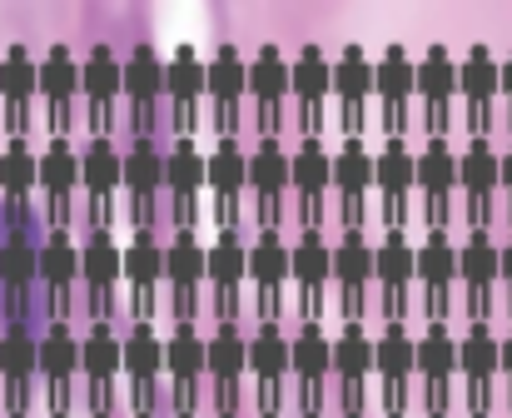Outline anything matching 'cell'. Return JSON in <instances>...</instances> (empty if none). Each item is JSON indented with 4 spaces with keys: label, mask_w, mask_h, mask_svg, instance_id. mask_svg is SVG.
<instances>
[{
    "label": "cell",
    "mask_w": 512,
    "mask_h": 418,
    "mask_svg": "<svg viewBox=\"0 0 512 418\" xmlns=\"http://www.w3.org/2000/svg\"><path fill=\"white\" fill-rule=\"evenodd\" d=\"M334 95L343 105H363L373 95V65H368L363 45H343V55L334 60Z\"/></svg>",
    "instance_id": "bcb514c9"
},
{
    "label": "cell",
    "mask_w": 512,
    "mask_h": 418,
    "mask_svg": "<svg viewBox=\"0 0 512 418\" xmlns=\"http://www.w3.org/2000/svg\"><path fill=\"white\" fill-rule=\"evenodd\" d=\"M304 418H319V414H304Z\"/></svg>",
    "instance_id": "680465c9"
},
{
    "label": "cell",
    "mask_w": 512,
    "mask_h": 418,
    "mask_svg": "<svg viewBox=\"0 0 512 418\" xmlns=\"http://www.w3.org/2000/svg\"><path fill=\"white\" fill-rule=\"evenodd\" d=\"M244 374H249V334L234 319H224V324H214V334L204 344V379L239 384Z\"/></svg>",
    "instance_id": "8992f818"
},
{
    "label": "cell",
    "mask_w": 512,
    "mask_h": 418,
    "mask_svg": "<svg viewBox=\"0 0 512 418\" xmlns=\"http://www.w3.org/2000/svg\"><path fill=\"white\" fill-rule=\"evenodd\" d=\"M125 279H130L140 294H150V289L165 279V244H160L155 234H135V239L125 244Z\"/></svg>",
    "instance_id": "f6af8a7d"
},
{
    "label": "cell",
    "mask_w": 512,
    "mask_h": 418,
    "mask_svg": "<svg viewBox=\"0 0 512 418\" xmlns=\"http://www.w3.org/2000/svg\"><path fill=\"white\" fill-rule=\"evenodd\" d=\"M80 95V60L70 55V45H50L40 60V100L55 110V120H65V105Z\"/></svg>",
    "instance_id": "7c38bea8"
},
{
    "label": "cell",
    "mask_w": 512,
    "mask_h": 418,
    "mask_svg": "<svg viewBox=\"0 0 512 418\" xmlns=\"http://www.w3.org/2000/svg\"><path fill=\"white\" fill-rule=\"evenodd\" d=\"M458 190L468 195V205H493V195L503 190V155L488 145V135H473V145L458 155Z\"/></svg>",
    "instance_id": "277c9868"
},
{
    "label": "cell",
    "mask_w": 512,
    "mask_h": 418,
    "mask_svg": "<svg viewBox=\"0 0 512 418\" xmlns=\"http://www.w3.org/2000/svg\"><path fill=\"white\" fill-rule=\"evenodd\" d=\"M0 379L10 389H25L30 379H40V339L30 329H5L0 334Z\"/></svg>",
    "instance_id": "4dcf8cb0"
},
{
    "label": "cell",
    "mask_w": 512,
    "mask_h": 418,
    "mask_svg": "<svg viewBox=\"0 0 512 418\" xmlns=\"http://www.w3.org/2000/svg\"><path fill=\"white\" fill-rule=\"evenodd\" d=\"M35 279H40V244L10 234V239L0 244V284H5V289H30Z\"/></svg>",
    "instance_id": "c3c4849f"
},
{
    "label": "cell",
    "mask_w": 512,
    "mask_h": 418,
    "mask_svg": "<svg viewBox=\"0 0 512 418\" xmlns=\"http://www.w3.org/2000/svg\"><path fill=\"white\" fill-rule=\"evenodd\" d=\"M120 279H125V249L105 229L100 234H85L80 239V284L90 294H110Z\"/></svg>",
    "instance_id": "9c48e42d"
},
{
    "label": "cell",
    "mask_w": 512,
    "mask_h": 418,
    "mask_svg": "<svg viewBox=\"0 0 512 418\" xmlns=\"http://www.w3.org/2000/svg\"><path fill=\"white\" fill-rule=\"evenodd\" d=\"M160 100H165V60L155 55V45H135L125 60V105L155 110Z\"/></svg>",
    "instance_id": "4fadbf2b"
},
{
    "label": "cell",
    "mask_w": 512,
    "mask_h": 418,
    "mask_svg": "<svg viewBox=\"0 0 512 418\" xmlns=\"http://www.w3.org/2000/svg\"><path fill=\"white\" fill-rule=\"evenodd\" d=\"M125 190H130L140 205L165 190V155H160L150 140H140V145L125 155Z\"/></svg>",
    "instance_id": "7bdbcfd3"
},
{
    "label": "cell",
    "mask_w": 512,
    "mask_h": 418,
    "mask_svg": "<svg viewBox=\"0 0 512 418\" xmlns=\"http://www.w3.org/2000/svg\"><path fill=\"white\" fill-rule=\"evenodd\" d=\"M373 264H378V244H363L358 229L343 244H334V279H339L348 294H358L363 284H373Z\"/></svg>",
    "instance_id": "60d3db41"
},
{
    "label": "cell",
    "mask_w": 512,
    "mask_h": 418,
    "mask_svg": "<svg viewBox=\"0 0 512 418\" xmlns=\"http://www.w3.org/2000/svg\"><path fill=\"white\" fill-rule=\"evenodd\" d=\"M473 418H488V414H473Z\"/></svg>",
    "instance_id": "6125c7cd"
},
{
    "label": "cell",
    "mask_w": 512,
    "mask_h": 418,
    "mask_svg": "<svg viewBox=\"0 0 512 418\" xmlns=\"http://www.w3.org/2000/svg\"><path fill=\"white\" fill-rule=\"evenodd\" d=\"M418 284H428L433 294H448V284H458V244L448 234H428L418 244Z\"/></svg>",
    "instance_id": "8d00e7d4"
},
{
    "label": "cell",
    "mask_w": 512,
    "mask_h": 418,
    "mask_svg": "<svg viewBox=\"0 0 512 418\" xmlns=\"http://www.w3.org/2000/svg\"><path fill=\"white\" fill-rule=\"evenodd\" d=\"M219 418H239V414H219Z\"/></svg>",
    "instance_id": "11a10c76"
},
{
    "label": "cell",
    "mask_w": 512,
    "mask_h": 418,
    "mask_svg": "<svg viewBox=\"0 0 512 418\" xmlns=\"http://www.w3.org/2000/svg\"><path fill=\"white\" fill-rule=\"evenodd\" d=\"M140 418H150V414H140Z\"/></svg>",
    "instance_id": "e7e4bbea"
},
{
    "label": "cell",
    "mask_w": 512,
    "mask_h": 418,
    "mask_svg": "<svg viewBox=\"0 0 512 418\" xmlns=\"http://www.w3.org/2000/svg\"><path fill=\"white\" fill-rule=\"evenodd\" d=\"M433 418H443V414H433Z\"/></svg>",
    "instance_id": "03108f58"
},
{
    "label": "cell",
    "mask_w": 512,
    "mask_h": 418,
    "mask_svg": "<svg viewBox=\"0 0 512 418\" xmlns=\"http://www.w3.org/2000/svg\"><path fill=\"white\" fill-rule=\"evenodd\" d=\"M249 374L259 384H284V374H289V334L279 329V319H264L249 334Z\"/></svg>",
    "instance_id": "2e32d148"
},
{
    "label": "cell",
    "mask_w": 512,
    "mask_h": 418,
    "mask_svg": "<svg viewBox=\"0 0 512 418\" xmlns=\"http://www.w3.org/2000/svg\"><path fill=\"white\" fill-rule=\"evenodd\" d=\"M160 374H165V339L155 334V324H130V334H125V379H135L145 389Z\"/></svg>",
    "instance_id": "484cf974"
},
{
    "label": "cell",
    "mask_w": 512,
    "mask_h": 418,
    "mask_svg": "<svg viewBox=\"0 0 512 418\" xmlns=\"http://www.w3.org/2000/svg\"><path fill=\"white\" fill-rule=\"evenodd\" d=\"M503 284L512 289V239H503Z\"/></svg>",
    "instance_id": "816d5d0a"
},
{
    "label": "cell",
    "mask_w": 512,
    "mask_h": 418,
    "mask_svg": "<svg viewBox=\"0 0 512 418\" xmlns=\"http://www.w3.org/2000/svg\"><path fill=\"white\" fill-rule=\"evenodd\" d=\"M219 110L224 105H239L249 95V60L239 55V45H219L209 55V90H204Z\"/></svg>",
    "instance_id": "ffe728a7"
},
{
    "label": "cell",
    "mask_w": 512,
    "mask_h": 418,
    "mask_svg": "<svg viewBox=\"0 0 512 418\" xmlns=\"http://www.w3.org/2000/svg\"><path fill=\"white\" fill-rule=\"evenodd\" d=\"M204 185H209V160L194 150L189 135H179L174 150L165 155V190H170L174 200H194Z\"/></svg>",
    "instance_id": "603a6c76"
},
{
    "label": "cell",
    "mask_w": 512,
    "mask_h": 418,
    "mask_svg": "<svg viewBox=\"0 0 512 418\" xmlns=\"http://www.w3.org/2000/svg\"><path fill=\"white\" fill-rule=\"evenodd\" d=\"M329 90H334V65L324 60V45H304L289 60V95L299 105H324Z\"/></svg>",
    "instance_id": "e0dca14e"
},
{
    "label": "cell",
    "mask_w": 512,
    "mask_h": 418,
    "mask_svg": "<svg viewBox=\"0 0 512 418\" xmlns=\"http://www.w3.org/2000/svg\"><path fill=\"white\" fill-rule=\"evenodd\" d=\"M289 249L294 244H284L279 234H259L249 244V284H259L264 294L284 289V279H289Z\"/></svg>",
    "instance_id": "d590c367"
},
{
    "label": "cell",
    "mask_w": 512,
    "mask_h": 418,
    "mask_svg": "<svg viewBox=\"0 0 512 418\" xmlns=\"http://www.w3.org/2000/svg\"><path fill=\"white\" fill-rule=\"evenodd\" d=\"M249 279V249H244V239L239 234H224V239H214L209 244V284L214 289H239Z\"/></svg>",
    "instance_id": "7dc6e473"
},
{
    "label": "cell",
    "mask_w": 512,
    "mask_h": 418,
    "mask_svg": "<svg viewBox=\"0 0 512 418\" xmlns=\"http://www.w3.org/2000/svg\"><path fill=\"white\" fill-rule=\"evenodd\" d=\"M373 95L383 105H408V95H418V65L408 60L403 45H388L373 65Z\"/></svg>",
    "instance_id": "44dd1931"
},
{
    "label": "cell",
    "mask_w": 512,
    "mask_h": 418,
    "mask_svg": "<svg viewBox=\"0 0 512 418\" xmlns=\"http://www.w3.org/2000/svg\"><path fill=\"white\" fill-rule=\"evenodd\" d=\"M204 90H209V60H199L194 45H179L165 65V100L174 110H194Z\"/></svg>",
    "instance_id": "9a60e30c"
},
{
    "label": "cell",
    "mask_w": 512,
    "mask_h": 418,
    "mask_svg": "<svg viewBox=\"0 0 512 418\" xmlns=\"http://www.w3.org/2000/svg\"><path fill=\"white\" fill-rule=\"evenodd\" d=\"M95 418H110V414H95Z\"/></svg>",
    "instance_id": "94428289"
},
{
    "label": "cell",
    "mask_w": 512,
    "mask_h": 418,
    "mask_svg": "<svg viewBox=\"0 0 512 418\" xmlns=\"http://www.w3.org/2000/svg\"><path fill=\"white\" fill-rule=\"evenodd\" d=\"M174 418H194V414H174Z\"/></svg>",
    "instance_id": "9f6ffc18"
},
{
    "label": "cell",
    "mask_w": 512,
    "mask_h": 418,
    "mask_svg": "<svg viewBox=\"0 0 512 418\" xmlns=\"http://www.w3.org/2000/svg\"><path fill=\"white\" fill-rule=\"evenodd\" d=\"M40 379L55 384V389L80 379V334L65 319L45 324V334H40Z\"/></svg>",
    "instance_id": "30bf717a"
},
{
    "label": "cell",
    "mask_w": 512,
    "mask_h": 418,
    "mask_svg": "<svg viewBox=\"0 0 512 418\" xmlns=\"http://www.w3.org/2000/svg\"><path fill=\"white\" fill-rule=\"evenodd\" d=\"M249 185V155L239 150V140H219L209 155V190L219 200H234Z\"/></svg>",
    "instance_id": "ee69618b"
},
{
    "label": "cell",
    "mask_w": 512,
    "mask_h": 418,
    "mask_svg": "<svg viewBox=\"0 0 512 418\" xmlns=\"http://www.w3.org/2000/svg\"><path fill=\"white\" fill-rule=\"evenodd\" d=\"M35 95H40V60L25 45H10L0 60V100L10 110H25Z\"/></svg>",
    "instance_id": "4316f807"
},
{
    "label": "cell",
    "mask_w": 512,
    "mask_h": 418,
    "mask_svg": "<svg viewBox=\"0 0 512 418\" xmlns=\"http://www.w3.org/2000/svg\"><path fill=\"white\" fill-rule=\"evenodd\" d=\"M458 95L468 100V130L473 135H488V115H493V100L503 95V65L493 60L488 45H473L458 65Z\"/></svg>",
    "instance_id": "6da1fadb"
},
{
    "label": "cell",
    "mask_w": 512,
    "mask_h": 418,
    "mask_svg": "<svg viewBox=\"0 0 512 418\" xmlns=\"http://www.w3.org/2000/svg\"><path fill=\"white\" fill-rule=\"evenodd\" d=\"M10 418H25V414H20V409H15V414H10Z\"/></svg>",
    "instance_id": "db71d44e"
},
{
    "label": "cell",
    "mask_w": 512,
    "mask_h": 418,
    "mask_svg": "<svg viewBox=\"0 0 512 418\" xmlns=\"http://www.w3.org/2000/svg\"><path fill=\"white\" fill-rule=\"evenodd\" d=\"M329 185H334V155L324 150V140H304L289 165V190L304 200H319Z\"/></svg>",
    "instance_id": "83f0119b"
},
{
    "label": "cell",
    "mask_w": 512,
    "mask_h": 418,
    "mask_svg": "<svg viewBox=\"0 0 512 418\" xmlns=\"http://www.w3.org/2000/svg\"><path fill=\"white\" fill-rule=\"evenodd\" d=\"M418 374L428 384H448L458 374V339L448 334L443 319H433L423 334H418Z\"/></svg>",
    "instance_id": "f546056e"
},
{
    "label": "cell",
    "mask_w": 512,
    "mask_h": 418,
    "mask_svg": "<svg viewBox=\"0 0 512 418\" xmlns=\"http://www.w3.org/2000/svg\"><path fill=\"white\" fill-rule=\"evenodd\" d=\"M125 374V339L110 324H90L80 334V379L85 384H115Z\"/></svg>",
    "instance_id": "5b68a950"
},
{
    "label": "cell",
    "mask_w": 512,
    "mask_h": 418,
    "mask_svg": "<svg viewBox=\"0 0 512 418\" xmlns=\"http://www.w3.org/2000/svg\"><path fill=\"white\" fill-rule=\"evenodd\" d=\"M418 190L428 200H453L458 190V155L448 140H428V150L418 155Z\"/></svg>",
    "instance_id": "836d02e7"
},
{
    "label": "cell",
    "mask_w": 512,
    "mask_h": 418,
    "mask_svg": "<svg viewBox=\"0 0 512 418\" xmlns=\"http://www.w3.org/2000/svg\"><path fill=\"white\" fill-rule=\"evenodd\" d=\"M264 418H279V414H264Z\"/></svg>",
    "instance_id": "6f0895ef"
},
{
    "label": "cell",
    "mask_w": 512,
    "mask_h": 418,
    "mask_svg": "<svg viewBox=\"0 0 512 418\" xmlns=\"http://www.w3.org/2000/svg\"><path fill=\"white\" fill-rule=\"evenodd\" d=\"M165 279H170L179 294H189V289H199L209 279V249L189 229L174 234L170 244H165Z\"/></svg>",
    "instance_id": "cb8c5ba5"
},
{
    "label": "cell",
    "mask_w": 512,
    "mask_h": 418,
    "mask_svg": "<svg viewBox=\"0 0 512 418\" xmlns=\"http://www.w3.org/2000/svg\"><path fill=\"white\" fill-rule=\"evenodd\" d=\"M453 95H458V65H453L448 45H428L423 60H418V100L448 110Z\"/></svg>",
    "instance_id": "1f68e13d"
},
{
    "label": "cell",
    "mask_w": 512,
    "mask_h": 418,
    "mask_svg": "<svg viewBox=\"0 0 512 418\" xmlns=\"http://www.w3.org/2000/svg\"><path fill=\"white\" fill-rule=\"evenodd\" d=\"M373 374H383V384H403L408 374H418V339L403 329V319L383 324V334L373 339Z\"/></svg>",
    "instance_id": "5bb4252c"
},
{
    "label": "cell",
    "mask_w": 512,
    "mask_h": 418,
    "mask_svg": "<svg viewBox=\"0 0 512 418\" xmlns=\"http://www.w3.org/2000/svg\"><path fill=\"white\" fill-rule=\"evenodd\" d=\"M50 418H70V414H65V409H50Z\"/></svg>",
    "instance_id": "f5cc1de1"
},
{
    "label": "cell",
    "mask_w": 512,
    "mask_h": 418,
    "mask_svg": "<svg viewBox=\"0 0 512 418\" xmlns=\"http://www.w3.org/2000/svg\"><path fill=\"white\" fill-rule=\"evenodd\" d=\"M503 100H508V110H512V50H508V60H503Z\"/></svg>",
    "instance_id": "f907efd6"
},
{
    "label": "cell",
    "mask_w": 512,
    "mask_h": 418,
    "mask_svg": "<svg viewBox=\"0 0 512 418\" xmlns=\"http://www.w3.org/2000/svg\"><path fill=\"white\" fill-rule=\"evenodd\" d=\"M80 185H85V195H90L95 205H105L115 190H125V155H120L105 135H95V140L80 150Z\"/></svg>",
    "instance_id": "52a82bcc"
},
{
    "label": "cell",
    "mask_w": 512,
    "mask_h": 418,
    "mask_svg": "<svg viewBox=\"0 0 512 418\" xmlns=\"http://www.w3.org/2000/svg\"><path fill=\"white\" fill-rule=\"evenodd\" d=\"M204 344H209V334H199L189 319H179L170 329V339H165V374L174 384H199L204 379Z\"/></svg>",
    "instance_id": "d6986e66"
},
{
    "label": "cell",
    "mask_w": 512,
    "mask_h": 418,
    "mask_svg": "<svg viewBox=\"0 0 512 418\" xmlns=\"http://www.w3.org/2000/svg\"><path fill=\"white\" fill-rule=\"evenodd\" d=\"M373 190H383L388 200H408V190H418V155L403 140H388L378 165H373Z\"/></svg>",
    "instance_id": "f1b7e54d"
},
{
    "label": "cell",
    "mask_w": 512,
    "mask_h": 418,
    "mask_svg": "<svg viewBox=\"0 0 512 418\" xmlns=\"http://www.w3.org/2000/svg\"><path fill=\"white\" fill-rule=\"evenodd\" d=\"M289 279L299 289H324V279H334V249L319 234H304L289 249Z\"/></svg>",
    "instance_id": "ab89813d"
},
{
    "label": "cell",
    "mask_w": 512,
    "mask_h": 418,
    "mask_svg": "<svg viewBox=\"0 0 512 418\" xmlns=\"http://www.w3.org/2000/svg\"><path fill=\"white\" fill-rule=\"evenodd\" d=\"M458 374L473 384V414H488L483 399H488V384L503 374V339L483 319H473L468 334L458 339Z\"/></svg>",
    "instance_id": "7a4b0ae2"
},
{
    "label": "cell",
    "mask_w": 512,
    "mask_h": 418,
    "mask_svg": "<svg viewBox=\"0 0 512 418\" xmlns=\"http://www.w3.org/2000/svg\"><path fill=\"white\" fill-rule=\"evenodd\" d=\"M289 374L299 384H324V374H334V339L319 329V319L299 324V334L289 339Z\"/></svg>",
    "instance_id": "8fae6325"
},
{
    "label": "cell",
    "mask_w": 512,
    "mask_h": 418,
    "mask_svg": "<svg viewBox=\"0 0 512 418\" xmlns=\"http://www.w3.org/2000/svg\"><path fill=\"white\" fill-rule=\"evenodd\" d=\"M289 95V60L279 45H259L249 60V100L254 105H284Z\"/></svg>",
    "instance_id": "d4e9b609"
},
{
    "label": "cell",
    "mask_w": 512,
    "mask_h": 418,
    "mask_svg": "<svg viewBox=\"0 0 512 418\" xmlns=\"http://www.w3.org/2000/svg\"><path fill=\"white\" fill-rule=\"evenodd\" d=\"M75 185H80V150H75L65 135H55V140L40 150V190H45L50 205H60V200H70Z\"/></svg>",
    "instance_id": "ac0fdd59"
},
{
    "label": "cell",
    "mask_w": 512,
    "mask_h": 418,
    "mask_svg": "<svg viewBox=\"0 0 512 418\" xmlns=\"http://www.w3.org/2000/svg\"><path fill=\"white\" fill-rule=\"evenodd\" d=\"M503 379L512 384V329L503 334Z\"/></svg>",
    "instance_id": "681fc988"
},
{
    "label": "cell",
    "mask_w": 512,
    "mask_h": 418,
    "mask_svg": "<svg viewBox=\"0 0 512 418\" xmlns=\"http://www.w3.org/2000/svg\"><path fill=\"white\" fill-rule=\"evenodd\" d=\"M334 374L343 384H363V374H373V339L363 334L358 319H348L343 334L334 339Z\"/></svg>",
    "instance_id": "b9f144b4"
},
{
    "label": "cell",
    "mask_w": 512,
    "mask_h": 418,
    "mask_svg": "<svg viewBox=\"0 0 512 418\" xmlns=\"http://www.w3.org/2000/svg\"><path fill=\"white\" fill-rule=\"evenodd\" d=\"M348 418H358V414H348Z\"/></svg>",
    "instance_id": "be15d7a7"
},
{
    "label": "cell",
    "mask_w": 512,
    "mask_h": 418,
    "mask_svg": "<svg viewBox=\"0 0 512 418\" xmlns=\"http://www.w3.org/2000/svg\"><path fill=\"white\" fill-rule=\"evenodd\" d=\"M373 279L388 289V294H403L413 279H418V244H408L398 229L378 244V264H373Z\"/></svg>",
    "instance_id": "d6a6232c"
},
{
    "label": "cell",
    "mask_w": 512,
    "mask_h": 418,
    "mask_svg": "<svg viewBox=\"0 0 512 418\" xmlns=\"http://www.w3.org/2000/svg\"><path fill=\"white\" fill-rule=\"evenodd\" d=\"M458 284H468L473 304H478V319L488 309V289L503 284V244L488 234V229H473L468 244H458Z\"/></svg>",
    "instance_id": "3957f363"
},
{
    "label": "cell",
    "mask_w": 512,
    "mask_h": 418,
    "mask_svg": "<svg viewBox=\"0 0 512 418\" xmlns=\"http://www.w3.org/2000/svg\"><path fill=\"white\" fill-rule=\"evenodd\" d=\"M373 165H378V155H368L363 140H348L334 155V185L329 190H339L343 200H363L373 190Z\"/></svg>",
    "instance_id": "f35d334b"
},
{
    "label": "cell",
    "mask_w": 512,
    "mask_h": 418,
    "mask_svg": "<svg viewBox=\"0 0 512 418\" xmlns=\"http://www.w3.org/2000/svg\"><path fill=\"white\" fill-rule=\"evenodd\" d=\"M80 95H85V105H95V110H110V105L125 100V65L115 60L110 45H95V50L85 55V65H80Z\"/></svg>",
    "instance_id": "ba28073f"
},
{
    "label": "cell",
    "mask_w": 512,
    "mask_h": 418,
    "mask_svg": "<svg viewBox=\"0 0 512 418\" xmlns=\"http://www.w3.org/2000/svg\"><path fill=\"white\" fill-rule=\"evenodd\" d=\"M0 190L10 200H25L30 190H40V155L20 135H10V145L0 150Z\"/></svg>",
    "instance_id": "74e56055"
},
{
    "label": "cell",
    "mask_w": 512,
    "mask_h": 418,
    "mask_svg": "<svg viewBox=\"0 0 512 418\" xmlns=\"http://www.w3.org/2000/svg\"><path fill=\"white\" fill-rule=\"evenodd\" d=\"M388 418H403V414H388Z\"/></svg>",
    "instance_id": "91938a15"
},
{
    "label": "cell",
    "mask_w": 512,
    "mask_h": 418,
    "mask_svg": "<svg viewBox=\"0 0 512 418\" xmlns=\"http://www.w3.org/2000/svg\"><path fill=\"white\" fill-rule=\"evenodd\" d=\"M40 279H45L50 294H70L80 284V244L65 229L45 234V244H40Z\"/></svg>",
    "instance_id": "7402d4cb"
},
{
    "label": "cell",
    "mask_w": 512,
    "mask_h": 418,
    "mask_svg": "<svg viewBox=\"0 0 512 418\" xmlns=\"http://www.w3.org/2000/svg\"><path fill=\"white\" fill-rule=\"evenodd\" d=\"M289 165H294V155H284L279 140H264V145L249 155V190H254L259 200L284 195V190H289Z\"/></svg>",
    "instance_id": "e575fe53"
}]
</instances>
